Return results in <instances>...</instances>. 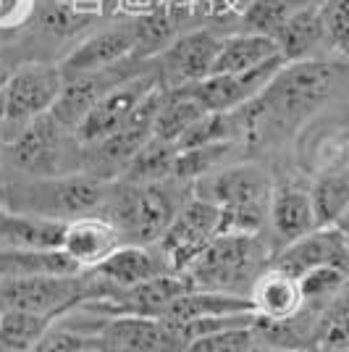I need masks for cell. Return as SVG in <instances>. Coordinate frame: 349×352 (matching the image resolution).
Here are the masks:
<instances>
[{
  "label": "cell",
  "instance_id": "obj_1",
  "mask_svg": "<svg viewBox=\"0 0 349 352\" xmlns=\"http://www.w3.org/2000/svg\"><path fill=\"white\" fill-rule=\"evenodd\" d=\"M111 182L76 171L66 176H32L0 187V208L14 213H30L43 219L74 221L87 216L98 206H105Z\"/></svg>",
  "mask_w": 349,
  "mask_h": 352
},
{
  "label": "cell",
  "instance_id": "obj_2",
  "mask_svg": "<svg viewBox=\"0 0 349 352\" xmlns=\"http://www.w3.org/2000/svg\"><path fill=\"white\" fill-rule=\"evenodd\" d=\"M334 69L323 60H286L271 85L249 105H258L252 118H271L276 124H297L313 113L331 92Z\"/></svg>",
  "mask_w": 349,
  "mask_h": 352
},
{
  "label": "cell",
  "instance_id": "obj_3",
  "mask_svg": "<svg viewBox=\"0 0 349 352\" xmlns=\"http://www.w3.org/2000/svg\"><path fill=\"white\" fill-rule=\"evenodd\" d=\"M163 98H166V87L155 85L121 129L92 145H82V171L102 182H113L118 176H124L131 158L153 140Z\"/></svg>",
  "mask_w": 349,
  "mask_h": 352
},
{
  "label": "cell",
  "instance_id": "obj_4",
  "mask_svg": "<svg viewBox=\"0 0 349 352\" xmlns=\"http://www.w3.org/2000/svg\"><path fill=\"white\" fill-rule=\"evenodd\" d=\"M105 206L111 210L108 221H113L121 234L131 236V245H153L168 232L176 219V206L171 192L160 184H126L116 192H108Z\"/></svg>",
  "mask_w": 349,
  "mask_h": 352
},
{
  "label": "cell",
  "instance_id": "obj_5",
  "mask_svg": "<svg viewBox=\"0 0 349 352\" xmlns=\"http://www.w3.org/2000/svg\"><path fill=\"white\" fill-rule=\"evenodd\" d=\"M66 132L53 113L27 121L8 145V158L14 168L27 176H66L82 171V158H71Z\"/></svg>",
  "mask_w": 349,
  "mask_h": 352
},
{
  "label": "cell",
  "instance_id": "obj_6",
  "mask_svg": "<svg viewBox=\"0 0 349 352\" xmlns=\"http://www.w3.org/2000/svg\"><path fill=\"white\" fill-rule=\"evenodd\" d=\"M89 297V284L76 274H37L0 281V310H32L58 318Z\"/></svg>",
  "mask_w": 349,
  "mask_h": 352
},
{
  "label": "cell",
  "instance_id": "obj_7",
  "mask_svg": "<svg viewBox=\"0 0 349 352\" xmlns=\"http://www.w3.org/2000/svg\"><path fill=\"white\" fill-rule=\"evenodd\" d=\"M260 261L258 234H218L203 255L190 265L197 289H226L234 292Z\"/></svg>",
  "mask_w": 349,
  "mask_h": 352
},
{
  "label": "cell",
  "instance_id": "obj_8",
  "mask_svg": "<svg viewBox=\"0 0 349 352\" xmlns=\"http://www.w3.org/2000/svg\"><path fill=\"white\" fill-rule=\"evenodd\" d=\"M221 208L210 200L192 195L190 203L176 213L168 232L160 236V255L166 258L168 271L187 274L190 265L203 255V250L218 236Z\"/></svg>",
  "mask_w": 349,
  "mask_h": 352
},
{
  "label": "cell",
  "instance_id": "obj_9",
  "mask_svg": "<svg viewBox=\"0 0 349 352\" xmlns=\"http://www.w3.org/2000/svg\"><path fill=\"white\" fill-rule=\"evenodd\" d=\"M194 190H197L194 192L197 197L210 200L218 208L268 213L273 184L262 168L252 166V163H242V166H232V168L213 171V174L197 179Z\"/></svg>",
  "mask_w": 349,
  "mask_h": 352
},
{
  "label": "cell",
  "instance_id": "obj_10",
  "mask_svg": "<svg viewBox=\"0 0 349 352\" xmlns=\"http://www.w3.org/2000/svg\"><path fill=\"white\" fill-rule=\"evenodd\" d=\"M66 76L60 66L50 63H27L11 74L5 85V121L27 124L32 118L45 116L58 103Z\"/></svg>",
  "mask_w": 349,
  "mask_h": 352
},
{
  "label": "cell",
  "instance_id": "obj_11",
  "mask_svg": "<svg viewBox=\"0 0 349 352\" xmlns=\"http://www.w3.org/2000/svg\"><path fill=\"white\" fill-rule=\"evenodd\" d=\"M284 63H286L284 56H276V58L265 60V63L249 69V72L210 74L207 79L187 85V87L207 111H213V113H234L236 108H245L258 95H262V89L271 85V79L276 76Z\"/></svg>",
  "mask_w": 349,
  "mask_h": 352
},
{
  "label": "cell",
  "instance_id": "obj_12",
  "mask_svg": "<svg viewBox=\"0 0 349 352\" xmlns=\"http://www.w3.org/2000/svg\"><path fill=\"white\" fill-rule=\"evenodd\" d=\"M155 85H158L155 76H134V79H124L116 87H111L98 103L92 105V111L82 118V124L74 129L76 142L92 145V142L121 129Z\"/></svg>",
  "mask_w": 349,
  "mask_h": 352
},
{
  "label": "cell",
  "instance_id": "obj_13",
  "mask_svg": "<svg viewBox=\"0 0 349 352\" xmlns=\"http://www.w3.org/2000/svg\"><path fill=\"white\" fill-rule=\"evenodd\" d=\"M273 265L294 279L318 265H339L349 271V242L336 226H318L310 234L289 242Z\"/></svg>",
  "mask_w": 349,
  "mask_h": 352
},
{
  "label": "cell",
  "instance_id": "obj_14",
  "mask_svg": "<svg viewBox=\"0 0 349 352\" xmlns=\"http://www.w3.org/2000/svg\"><path fill=\"white\" fill-rule=\"evenodd\" d=\"M118 248H121V232L105 216H79L69 221L60 239L63 255H69L79 271H95Z\"/></svg>",
  "mask_w": 349,
  "mask_h": 352
},
{
  "label": "cell",
  "instance_id": "obj_15",
  "mask_svg": "<svg viewBox=\"0 0 349 352\" xmlns=\"http://www.w3.org/2000/svg\"><path fill=\"white\" fill-rule=\"evenodd\" d=\"M221 50V40L210 32H192L187 37H179L163 50V72L168 79V87H184L203 82L213 72V63Z\"/></svg>",
  "mask_w": 349,
  "mask_h": 352
},
{
  "label": "cell",
  "instance_id": "obj_16",
  "mask_svg": "<svg viewBox=\"0 0 349 352\" xmlns=\"http://www.w3.org/2000/svg\"><path fill=\"white\" fill-rule=\"evenodd\" d=\"M131 50H137V27L134 24L111 27V30L92 34L89 40L79 45L71 56L63 60L60 72H63V76H74V74L111 69L113 63L126 58Z\"/></svg>",
  "mask_w": 349,
  "mask_h": 352
},
{
  "label": "cell",
  "instance_id": "obj_17",
  "mask_svg": "<svg viewBox=\"0 0 349 352\" xmlns=\"http://www.w3.org/2000/svg\"><path fill=\"white\" fill-rule=\"evenodd\" d=\"M111 69H116V66H111ZM111 69L66 76L58 103L53 105V111H50L63 129L74 132L82 124V118L92 111V105L98 103L111 87H116L118 82H124V79H116L111 74Z\"/></svg>",
  "mask_w": 349,
  "mask_h": 352
},
{
  "label": "cell",
  "instance_id": "obj_18",
  "mask_svg": "<svg viewBox=\"0 0 349 352\" xmlns=\"http://www.w3.org/2000/svg\"><path fill=\"white\" fill-rule=\"evenodd\" d=\"M249 300L255 305V313L265 321H289L305 310L300 279L284 274L276 265H271V271L255 279L249 289Z\"/></svg>",
  "mask_w": 349,
  "mask_h": 352
},
{
  "label": "cell",
  "instance_id": "obj_19",
  "mask_svg": "<svg viewBox=\"0 0 349 352\" xmlns=\"http://www.w3.org/2000/svg\"><path fill=\"white\" fill-rule=\"evenodd\" d=\"M268 221H271L276 236L284 242V248L289 242H294V239L310 234L313 229H318L310 190L297 187V184L273 187L271 208H268Z\"/></svg>",
  "mask_w": 349,
  "mask_h": 352
},
{
  "label": "cell",
  "instance_id": "obj_20",
  "mask_svg": "<svg viewBox=\"0 0 349 352\" xmlns=\"http://www.w3.org/2000/svg\"><path fill=\"white\" fill-rule=\"evenodd\" d=\"M69 221L43 219L0 208V248L16 250H60Z\"/></svg>",
  "mask_w": 349,
  "mask_h": 352
},
{
  "label": "cell",
  "instance_id": "obj_21",
  "mask_svg": "<svg viewBox=\"0 0 349 352\" xmlns=\"http://www.w3.org/2000/svg\"><path fill=\"white\" fill-rule=\"evenodd\" d=\"M166 258L158 261V255L147 245H121L95 268V276L116 284L118 289H131L158 274H166Z\"/></svg>",
  "mask_w": 349,
  "mask_h": 352
},
{
  "label": "cell",
  "instance_id": "obj_22",
  "mask_svg": "<svg viewBox=\"0 0 349 352\" xmlns=\"http://www.w3.org/2000/svg\"><path fill=\"white\" fill-rule=\"evenodd\" d=\"M236 313H255L249 294L226 292V289H192L181 294L163 318L176 323L197 321V318H216V316H236Z\"/></svg>",
  "mask_w": 349,
  "mask_h": 352
},
{
  "label": "cell",
  "instance_id": "obj_23",
  "mask_svg": "<svg viewBox=\"0 0 349 352\" xmlns=\"http://www.w3.org/2000/svg\"><path fill=\"white\" fill-rule=\"evenodd\" d=\"M281 56L276 37L258 34V32H245V34H234L229 40H221V50L213 63L210 74H236L249 72L255 66H260L265 60Z\"/></svg>",
  "mask_w": 349,
  "mask_h": 352
},
{
  "label": "cell",
  "instance_id": "obj_24",
  "mask_svg": "<svg viewBox=\"0 0 349 352\" xmlns=\"http://www.w3.org/2000/svg\"><path fill=\"white\" fill-rule=\"evenodd\" d=\"M323 6L302 11L286 21L276 34L278 50L284 60H313L323 45H328L326 24H323Z\"/></svg>",
  "mask_w": 349,
  "mask_h": 352
},
{
  "label": "cell",
  "instance_id": "obj_25",
  "mask_svg": "<svg viewBox=\"0 0 349 352\" xmlns=\"http://www.w3.org/2000/svg\"><path fill=\"white\" fill-rule=\"evenodd\" d=\"M37 274H79V268L69 255H63V250L0 248V281Z\"/></svg>",
  "mask_w": 349,
  "mask_h": 352
},
{
  "label": "cell",
  "instance_id": "obj_26",
  "mask_svg": "<svg viewBox=\"0 0 349 352\" xmlns=\"http://www.w3.org/2000/svg\"><path fill=\"white\" fill-rule=\"evenodd\" d=\"M56 318L32 310H0V350L3 352H30L34 350L45 334L53 329Z\"/></svg>",
  "mask_w": 349,
  "mask_h": 352
},
{
  "label": "cell",
  "instance_id": "obj_27",
  "mask_svg": "<svg viewBox=\"0 0 349 352\" xmlns=\"http://www.w3.org/2000/svg\"><path fill=\"white\" fill-rule=\"evenodd\" d=\"M205 113H207V108L192 95L187 85L166 89V98H163V105H160L158 118H155V134L153 137L166 140V142H179L181 134L187 132L197 118H203Z\"/></svg>",
  "mask_w": 349,
  "mask_h": 352
},
{
  "label": "cell",
  "instance_id": "obj_28",
  "mask_svg": "<svg viewBox=\"0 0 349 352\" xmlns=\"http://www.w3.org/2000/svg\"><path fill=\"white\" fill-rule=\"evenodd\" d=\"M310 197L318 226H336L349 208V171L347 168L323 171L313 182Z\"/></svg>",
  "mask_w": 349,
  "mask_h": 352
},
{
  "label": "cell",
  "instance_id": "obj_29",
  "mask_svg": "<svg viewBox=\"0 0 349 352\" xmlns=\"http://www.w3.org/2000/svg\"><path fill=\"white\" fill-rule=\"evenodd\" d=\"M176 155H179V147L176 142H166L153 137L126 166L124 171V182L126 184H160L166 182L168 176H174Z\"/></svg>",
  "mask_w": 349,
  "mask_h": 352
},
{
  "label": "cell",
  "instance_id": "obj_30",
  "mask_svg": "<svg viewBox=\"0 0 349 352\" xmlns=\"http://www.w3.org/2000/svg\"><path fill=\"white\" fill-rule=\"evenodd\" d=\"M326 0H252L245 11V24H247V32L276 37L286 21H291L302 11L318 8Z\"/></svg>",
  "mask_w": 349,
  "mask_h": 352
},
{
  "label": "cell",
  "instance_id": "obj_31",
  "mask_svg": "<svg viewBox=\"0 0 349 352\" xmlns=\"http://www.w3.org/2000/svg\"><path fill=\"white\" fill-rule=\"evenodd\" d=\"M349 271L339 265H318L313 271H307L300 276V289L305 297V305L310 308H323V305H334L344 292Z\"/></svg>",
  "mask_w": 349,
  "mask_h": 352
},
{
  "label": "cell",
  "instance_id": "obj_32",
  "mask_svg": "<svg viewBox=\"0 0 349 352\" xmlns=\"http://www.w3.org/2000/svg\"><path fill=\"white\" fill-rule=\"evenodd\" d=\"M229 153H232V140H229V142H213V145L179 150L174 176L176 179H184V182H187V179H190V182H197V179H203V176L213 174Z\"/></svg>",
  "mask_w": 349,
  "mask_h": 352
},
{
  "label": "cell",
  "instance_id": "obj_33",
  "mask_svg": "<svg viewBox=\"0 0 349 352\" xmlns=\"http://www.w3.org/2000/svg\"><path fill=\"white\" fill-rule=\"evenodd\" d=\"M315 339V347L320 352H349V297L336 300L331 310H326Z\"/></svg>",
  "mask_w": 349,
  "mask_h": 352
},
{
  "label": "cell",
  "instance_id": "obj_34",
  "mask_svg": "<svg viewBox=\"0 0 349 352\" xmlns=\"http://www.w3.org/2000/svg\"><path fill=\"white\" fill-rule=\"evenodd\" d=\"M229 137H232V113L207 111L203 118H197L190 129L181 134L176 147L179 150H190V147L213 145V142H229Z\"/></svg>",
  "mask_w": 349,
  "mask_h": 352
},
{
  "label": "cell",
  "instance_id": "obj_35",
  "mask_svg": "<svg viewBox=\"0 0 349 352\" xmlns=\"http://www.w3.org/2000/svg\"><path fill=\"white\" fill-rule=\"evenodd\" d=\"M255 344H258L255 326H242V329H229V331L192 339L184 352H249Z\"/></svg>",
  "mask_w": 349,
  "mask_h": 352
},
{
  "label": "cell",
  "instance_id": "obj_36",
  "mask_svg": "<svg viewBox=\"0 0 349 352\" xmlns=\"http://www.w3.org/2000/svg\"><path fill=\"white\" fill-rule=\"evenodd\" d=\"M134 27H137V50H142L145 56L155 53V50H166L176 32L174 19L166 14L147 16L142 21H137Z\"/></svg>",
  "mask_w": 349,
  "mask_h": 352
},
{
  "label": "cell",
  "instance_id": "obj_37",
  "mask_svg": "<svg viewBox=\"0 0 349 352\" xmlns=\"http://www.w3.org/2000/svg\"><path fill=\"white\" fill-rule=\"evenodd\" d=\"M323 24L328 34V45L347 50L349 47V0H326L323 3Z\"/></svg>",
  "mask_w": 349,
  "mask_h": 352
},
{
  "label": "cell",
  "instance_id": "obj_38",
  "mask_svg": "<svg viewBox=\"0 0 349 352\" xmlns=\"http://www.w3.org/2000/svg\"><path fill=\"white\" fill-rule=\"evenodd\" d=\"M45 24L50 27V30L56 32H71L79 27V19L69 11V8H60V6H56V8H50L47 11V16H45Z\"/></svg>",
  "mask_w": 349,
  "mask_h": 352
},
{
  "label": "cell",
  "instance_id": "obj_39",
  "mask_svg": "<svg viewBox=\"0 0 349 352\" xmlns=\"http://www.w3.org/2000/svg\"><path fill=\"white\" fill-rule=\"evenodd\" d=\"M21 0H0V24H8L11 19L19 16Z\"/></svg>",
  "mask_w": 349,
  "mask_h": 352
},
{
  "label": "cell",
  "instance_id": "obj_40",
  "mask_svg": "<svg viewBox=\"0 0 349 352\" xmlns=\"http://www.w3.org/2000/svg\"><path fill=\"white\" fill-rule=\"evenodd\" d=\"M336 229H339V232H341V234H344L349 239V208H347V213L341 216V221L336 223Z\"/></svg>",
  "mask_w": 349,
  "mask_h": 352
},
{
  "label": "cell",
  "instance_id": "obj_41",
  "mask_svg": "<svg viewBox=\"0 0 349 352\" xmlns=\"http://www.w3.org/2000/svg\"><path fill=\"white\" fill-rule=\"evenodd\" d=\"M249 352H305V350H276V347H268V344H260V342H258Z\"/></svg>",
  "mask_w": 349,
  "mask_h": 352
},
{
  "label": "cell",
  "instance_id": "obj_42",
  "mask_svg": "<svg viewBox=\"0 0 349 352\" xmlns=\"http://www.w3.org/2000/svg\"><path fill=\"white\" fill-rule=\"evenodd\" d=\"M8 79H11V72H8V66H5V63H0V89H5Z\"/></svg>",
  "mask_w": 349,
  "mask_h": 352
},
{
  "label": "cell",
  "instance_id": "obj_43",
  "mask_svg": "<svg viewBox=\"0 0 349 352\" xmlns=\"http://www.w3.org/2000/svg\"><path fill=\"white\" fill-rule=\"evenodd\" d=\"M100 344V342H98ZM105 352H139V350H131V347H121V344H100Z\"/></svg>",
  "mask_w": 349,
  "mask_h": 352
},
{
  "label": "cell",
  "instance_id": "obj_44",
  "mask_svg": "<svg viewBox=\"0 0 349 352\" xmlns=\"http://www.w3.org/2000/svg\"><path fill=\"white\" fill-rule=\"evenodd\" d=\"M5 121V89H0V124Z\"/></svg>",
  "mask_w": 349,
  "mask_h": 352
},
{
  "label": "cell",
  "instance_id": "obj_45",
  "mask_svg": "<svg viewBox=\"0 0 349 352\" xmlns=\"http://www.w3.org/2000/svg\"><path fill=\"white\" fill-rule=\"evenodd\" d=\"M344 168L349 171V140H347V145H344Z\"/></svg>",
  "mask_w": 349,
  "mask_h": 352
},
{
  "label": "cell",
  "instance_id": "obj_46",
  "mask_svg": "<svg viewBox=\"0 0 349 352\" xmlns=\"http://www.w3.org/2000/svg\"><path fill=\"white\" fill-rule=\"evenodd\" d=\"M0 158H3V145H0Z\"/></svg>",
  "mask_w": 349,
  "mask_h": 352
},
{
  "label": "cell",
  "instance_id": "obj_47",
  "mask_svg": "<svg viewBox=\"0 0 349 352\" xmlns=\"http://www.w3.org/2000/svg\"><path fill=\"white\" fill-rule=\"evenodd\" d=\"M347 242H349V239H347Z\"/></svg>",
  "mask_w": 349,
  "mask_h": 352
},
{
  "label": "cell",
  "instance_id": "obj_48",
  "mask_svg": "<svg viewBox=\"0 0 349 352\" xmlns=\"http://www.w3.org/2000/svg\"><path fill=\"white\" fill-rule=\"evenodd\" d=\"M0 352H3V350H0Z\"/></svg>",
  "mask_w": 349,
  "mask_h": 352
}]
</instances>
